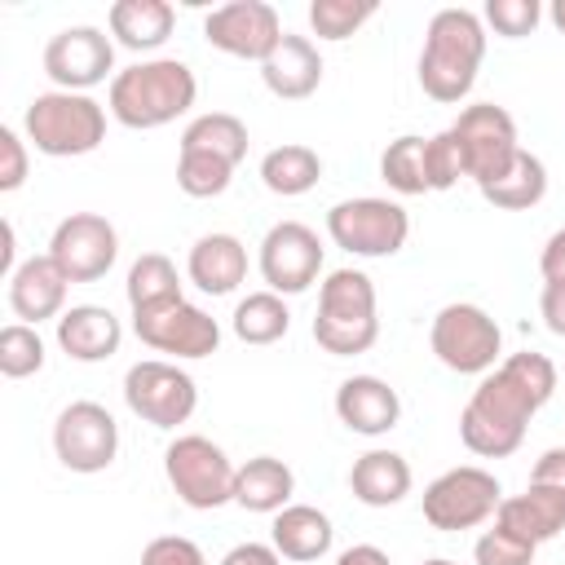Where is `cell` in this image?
I'll use <instances>...</instances> for the list:
<instances>
[{
  "mask_svg": "<svg viewBox=\"0 0 565 565\" xmlns=\"http://www.w3.org/2000/svg\"><path fill=\"white\" fill-rule=\"evenodd\" d=\"M494 525L508 530L512 539L539 547L547 539H556L565 530V490H552V486H525V494H512L499 503L494 512Z\"/></svg>",
  "mask_w": 565,
  "mask_h": 565,
  "instance_id": "cell-20",
  "label": "cell"
},
{
  "mask_svg": "<svg viewBox=\"0 0 565 565\" xmlns=\"http://www.w3.org/2000/svg\"><path fill=\"white\" fill-rule=\"evenodd\" d=\"M230 177H234V163L221 159V154H207V150H181L177 154V185L190 194V199H216L230 190Z\"/></svg>",
  "mask_w": 565,
  "mask_h": 565,
  "instance_id": "cell-34",
  "label": "cell"
},
{
  "mask_svg": "<svg viewBox=\"0 0 565 565\" xmlns=\"http://www.w3.org/2000/svg\"><path fill=\"white\" fill-rule=\"evenodd\" d=\"M199 97V79L185 62L177 57H150L132 62L110 79L106 106L124 128H163L181 119Z\"/></svg>",
  "mask_w": 565,
  "mask_h": 565,
  "instance_id": "cell-2",
  "label": "cell"
},
{
  "mask_svg": "<svg viewBox=\"0 0 565 565\" xmlns=\"http://www.w3.org/2000/svg\"><path fill=\"white\" fill-rule=\"evenodd\" d=\"M141 565H207V556H203V547H199L194 539H185V534H159V539L146 543Z\"/></svg>",
  "mask_w": 565,
  "mask_h": 565,
  "instance_id": "cell-40",
  "label": "cell"
},
{
  "mask_svg": "<svg viewBox=\"0 0 565 565\" xmlns=\"http://www.w3.org/2000/svg\"><path fill=\"white\" fill-rule=\"evenodd\" d=\"M124 402L137 419L154 424V428H177L194 415L199 406V388L194 380L177 366V362H163V358H146V362H132L128 375H124Z\"/></svg>",
  "mask_w": 565,
  "mask_h": 565,
  "instance_id": "cell-11",
  "label": "cell"
},
{
  "mask_svg": "<svg viewBox=\"0 0 565 565\" xmlns=\"http://www.w3.org/2000/svg\"><path fill=\"white\" fill-rule=\"evenodd\" d=\"M349 490L366 508H393L411 494V463L397 450H366L353 459Z\"/></svg>",
  "mask_w": 565,
  "mask_h": 565,
  "instance_id": "cell-24",
  "label": "cell"
},
{
  "mask_svg": "<svg viewBox=\"0 0 565 565\" xmlns=\"http://www.w3.org/2000/svg\"><path fill=\"white\" fill-rule=\"evenodd\" d=\"M335 415L349 433H362V437H380L388 428H397L402 419V397L388 380L380 375H349L340 388H335Z\"/></svg>",
  "mask_w": 565,
  "mask_h": 565,
  "instance_id": "cell-18",
  "label": "cell"
},
{
  "mask_svg": "<svg viewBox=\"0 0 565 565\" xmlns=\"http://www.w3.org/2000/svg\"><path fill=\"white\" fill-rule=\"evenodd\" d=\"M547 18H552V26L565 35V0H552V13H547Z\"/></svg>",
  "mask_w": 565,
  "mask_h": 565,
  "instance_id": "cell-47",
  "label": "cell"
},
{
  "mask_svg": "<svg viewBox=\"0 0 565 565\" xmlns=\"http://www.w3.org/2000/svg\"><path fill=\"white\" fill-rule=\"evenodd\" d=\"M185 274L199 291L207 296H230L243 278H247V247L234 238V234H203L194 247H190V260H185Z\"/></svg>",
  "mask_w": 565,
  "mask_h": 565,
  "instance_id": "cell-23",
  "label": "cell"
},
{
  "mask_svg": "<svg viewBox=\"0 0 565 565\" xmlns=\"http://www.w3.org/2000/svg\"><path fill=\"white\" fill-rule=\"evenodd\" d=\"M556 366L547 353H508L481 375L459 411V437L481 459H503L525 441V424L552 402Z\"/></svg>",
  "mask_w": 565,
  "mask_h": 565,
  "instance_id": "cell-1",
  "label": "cell"
},
{
  "mask_svg": "<svg viewBox=\"0 0 565 565\" xmlns=\"http://www.w3.org/2000/svg\"><path fill=\"white\" fill-rule=\"evenodd\" d=\"M543 194H547V168L530 150H521L490 185H481V199L503 207V212H530L543 203Z\"/></svg>",
  "mask_w": 565,
  "mask_h": 565,
  "instance_id": "cell-28",
  "label": "cell"
},
{
  "mask_svg": "<svg viewBox=\"0 0 565 565\" xmlns=\"http://www.w3.org/2000/svg\"><path fill=\"white\" fill-rule=\"evenodd\" d=\"M22 132L49 159L93 154L106 141V106L93 102L88 93H62V88H53V93L31 97V106L22 115Z\"/></svg>",
  "mask_w": 565,
  "mask_h": 565,
  "instance_id": "cell-5",
  "label": "cell"
},
{
  "mask_svg": "<svg viewBox=\"0 0 565 565\" xmlns=\"http://www.w3.org/2000/svg\"><path fill=\"white\" fill-rule=\"evenodd\" d=\"M455 141H459V154H463V172L468 181L490 185L516 154H521V141H516V124L503 106L494 102H477V106H463L459 119L450 124Z\"/></svg>",
  "mask_w": 565,
  "mask_h": 565,
  "instance_id": "cell-10",
  "label": "cell"
},
{
  "mask_svg": "<svg viewBox=\"0 0 565 565\" xmlns=\"http://www.w3.org/2000/svg\"><path fill=\"white\" fill-rule=\"evenodd\" d=\"M274 552L287 556V561H322L331 552V516L309 508V503H287L282 512H274Z\"/></svg>",
  "mask_w": 565,
  "mask_h": 565,
  "instance_id": "cell-25",
  "label": "cell"
},
{
  "mask_svg": "<svg viewBox=\"0 0 565 565\" xmlns=\"http://www.w3.org/2000/svg\"><path fill=\"white\" fill-rule=\"evenodd\" d=\"M26 168H31V159H26V141L18 137V128H0V190L4 194H13L22 181H26Z\"/></svg>",
  "mask_w": 565,
  "mask_h": 565,
  "instance_id": "cell-41",
  "label": "cell"
},
{
  "mask_svg": "<svg viewBox=\"0 0 565 565\" xmlns=\"http://www.w3.org/2000/svg\"><path fill=\"white\" fill-rule=\"evenodd\" d=\"M371 18H375V0H313L309 4V26L318 40H349Z\"/></svg>",
  "mask_w": 565,
  "mask_h": 565,
  "instance_id": "cell-35",
  "label": "cell"
},
{
  "mask_svg": "<svg viewBox=\"0 0 565 565\" xmlns=\"http://www.w3.org/2000/svg\"><path fill=\"white\" fill-rule=\"evenodd\" d=\"M503 503V490H499V477L477 468V463H463V468H450L441 472L428 490H424V521L433 530H472L481 521H490Z\"/></svg>",
  "mask_w": 565,
  "mask_h": 565,
  "instance_id": "cell-9",
  "label": "cell"
},
{
  "mask_svg": "<svg viewBox=\"0 0 565 565\" xmlns=\"http://www.w3.org/2000/svg\"><path fill=\"white\" fill-rule=\"evenodd\" d=\"M486 57V22L472 9H437L419 53V88L433 102H463Z\"/></svg>",
  "mask_w": 565,
  "mask_h": 565,
  "instance_id": "cell-3",
  "label": "cell"
},
{
  "mask_svg": "<svg viewBox=\"0 0 565 565\" xmlns=\"http://www.w3.org/2000/svg\"><path fill=\"white\" fill-rule=\"evenodd\" d=\"M66 274L57 269V260L44 252V256H26L13 278H9V309L26 322V327H40L44 318H62L66 309Z\"/></svg>",
  "mask_w": 565,
  "mask_h": 565,
  "instance_id": "cell-19",
  "label": "cell"
},
{
  "mask_svg": "<svg viewBox=\"0 0 565 565\" xmlns=\"http://www.w3.org/2000/svg\"><path fill=\"white\" fill-rule=\"evenodd\" d=\"M335 565H388V556L375 547V543H353L335 556Z\"/></svg>",
  "mask_w": 565,
  "mask_h": 565,
  "instance_id": "cell-46",
  "label": "cell"
},
{
  "mask_svg": "<svg viewBox=\"0 0 565 565\" xmlns=\"http://www.w3.org/2000/svg\"><path fill=\"white\" fill-rule=\"evenodd\" d=\"M472 561H477V565H534V547L494 525V530H486V534L477 539Z\"/></svg>",
  "mask_w": 565,
  "mask_h": 565,
  "instance_id": "cell-39",
  "label": "cell"
},
{
  "mask_svg": "<svg viewBox=\"0 0 565 565\" xmlns=\"http://www.w3.org/2000/svg\"><path fill=\"white\" fill-rule=\"evenodd\" d=\"M459 177H468L459 141H455L450 128H441L437 137H428V185L433 190H450V185H459Z\"/></svg>",
  "mask_w": 565,
  "mask_h": 565,
  "instance_id": "cell-38",
  "label": "cell"
},
{
  "mask_svg": "<svg viewBox=\"0 0 565 565\" xmlns=\"http://www.w3.org/2000/svg\"><path fill=\"white\" fill-rule=\"evenodd\" d=\"M534 486H552V490H565V446H552L534 459V472H530Z\"/></svg>",
  "mask_w": 565,
  "mask_h": 565,
  "instance_id": "cell-42",
  "label": "cell"
},
{
  "mask_svg": "<svg viewBox=\"0 0 565 565\" xmlns=\"http://www.w3.org/2000/svg\"><path fill=\"white\" fill-rule=\"evenodd\" d=\"M128 305L132 313L141 309H154V305H168V300H181V278H177V265L163 256V252H141L128 269Z\"/></svg>",
  "mask_w": 565,
  "mask_h": 565,
  "instance_id": "cell-32",
  "label": "cell"
},
{
  "mask_svg": "<svg viewBox=\"0 0 565 565\" xmlns=\"http://www.w3.org/2000/svg\"><path fill=\"white\" fill-rule=\"evenodd\" d=\"M124 327L106 305H71L57 318V349L75 362H106L119 353Z\"/></svg>",
  "mask_w": 565,
  "mask_h": 565,
  "instance_id": "cell-22",
  "label": "cell"
},
{
  "mask_svg": "<svg viewBox=\"0 0 565 565\" xmlns=\"http://www.w3.org/2000/svg\"><path fill=\"white\" fill-rule=\"evenodd\" d=\"M322 274V243L305 221H278L260 238V278L278 296H300Z\"/></svg>",
  "mask_w": 565,
  "mask_h": 565,
  "instance_id": "cell-16",
  "label": "cell"
},
{
  "mask_svg": "<svg viewBox=\"0 0 565 565\" xmlns=\"http://www.w3.org/2000/svg\"><path fill=\"white\" fill-rule=\"evenodd\" d=\"M428 344H433V353H437V362L446 371H455V375H486V371H494V362L503 353V331H499V322L481 305L455 300V305L437 309Z\"/></svg>",
  "mask_w": 565,
  "mask_h": 565,
  "instance_id": "cell-7",
  "label": "cell"
},
{
  "mask_svg": "<svg viewBox=\"0 0 565 565\" xmlns=\"http://www.w3.org/2000/svg\"><path fill=\"white\" fill-rule=\"evenodd\" d=\"M40 366H44V340H40V331L26 327V322H9L0 331V375L26 380Z\"/></svg>",
  "mask_w": 565,
  "mask_h": 565,
  "instance_id": "cell-36",
  "label": "cell"
},
{
  "mask_svg": "<svg viewBox=\"0 0 565 565\" xmlns=\"http://www.w3.org/2000/svg\"><path fill=\"white\" fill-rule=\"evenodd\" d=\"M221 565H282V556L274 552V543H238L221 556Z\"/></svg>",
  "mask_w": 565,
  "mask_h": 565,
  "instance_id": "cell-44",
  "label": "cell"
},
{
  "mask_svg": "<svg viewBox=\"0 0 565 565\" xmlns=\"http://www.w3.org/2000/svg\"><path fill=\"white\" fill-rule=\"evenodd\" d=\"M260 79L274 97L282 102H300L309 97L318 84H322V57H318V44L309 35H282L278 49L260 62Z\"/></svg>",
  "mask_w": 565,
  "mask_h": 565,
  "instance_id": "cell-21",
  "label": "cell"
},
{
  "mask_svg": "<svg viewBox=\"0 0 565 565\" xmlns=\"http://www.w3.org/2000/svg\"><path fill=\"white\" fill-rule=\"evenodd\" d=\"M106 22H110V35H115L124 49L150 53V49H159V44L172 35L177 9H172L168 0H115L110 13H106Z\"/></svg>",
  "mask_w": 565,
  "mask_h": 565,
  "instance_id": "cell-26",
  "label": "cell"
},
{
  "mask_svg": "<svg viewBox=\"0 0 565 565\" xmlns=\"http://www.w3.org/2000/svg\"><path fill=\"white\" fill-rule=\"evenodd\" d=\"M539 18H543L539 0H486V22H490L494 35H503V40L530 35V31L539 26Z\"/></svg>",
  "mask_w": 565,
  "mask_h": 565,
  "instance_id": "cell-37",
  "label": "cell"
},
{
  "mask_svg": "<svg viewBox=\"0 0 565 565\" xmlns=\"http://www.w3.org/2000/svg\"><path fill=\"white\" fill-rule=\"evenodd\" d=\"M44 75L62 93H88L106 75L115 79V44L102 26H66L44 44Z\"/></svg>",
  "mask_w": 565,
  "mask_h": 565,
  "instance_id": "cell-15",
  "label": "cell"
},
{
  "mask_svg": "<svg viewBox=\"0 0 565 565\" xmlns=\"http://www.w3.org/2000/svg\"><path fill=\"white\" fill-rule=\"evenodd\" d=\"M203 35H207L212 49H221L230 57L265 62L287 31H282V18H278L274 4H265V0H230V4L207 13Z\"/></svg>",
  "mask_w": 565,
  "mask_h": 565,
  "instance_id": "cell-17",
  "label": "cell"
},
{
  "mask_svg": "<svg viewBox=\"0 0 565 565\" xmlns=\"http://www.w3.org/2000/svg\"><path fill=\"white\" fill-rule=\"evenodd\" d=\"M296 494V477L282 459L274 455H256L238 468L234 477V503L247 512H282Z\"/></svg>",
  "mask_w": 565,
  "mask_h": 565,
  "instance_id": "cell-27",
  "label": "cell"
},
{
  "mask_svg": "<svg viewBox=\"0 0 565 565\" xmlns=\"http://www.w3.org/2000/svg\"><path fill=\"white\" fill-rule=\"evenodd\" d=\"M181 150H207V154H221V159H230L238 168L243 154H247V124L238 115H230V110H207V115L185 124Z\"/></svg>",
  "mask_w": 565,
  "mask_h": 565,
  "instance_id": "cell-30",
  "label": "cell"
},
{
  "mask_svg": "<svg viewBox=\"0 0 565 565\" xmlns=\"http://www.w3.org/2000/svg\"><path fill=\"white\" fill-rule=\"evenodd\" d=\"M322 177V159L318 150L300 146V141H287V146H274L265 159H260V181L269 194H282V199H296V194H309Z\"/></svg>",
  "mask_w": 565,
  "mask_h": 565,
  "instance_id": "cell-29",
  "label": "cell"
},
{
  "mask_svg": "<svg viewBox=\"0 0 565 565\" xmlns=\"http://www.w3.org/2000/svg\"><path fill=\"white\" fill-rule=\"evenodd\" d=\"M49 256L57 260L66 282H97L110 274V265L119 256V234L97 212H71L66 221H57V230L49 238Z\"/></svg>",
  "mask_w": 565,
  "mask_h": 565,
  "instance_id": "cell-14",
  "label": "cell"
},
{
  "mask_svg": "<svg viewBox=\"0 0 565 565\" xmlns=\"http://www.w3.org/2000/svg\"><path fill=\"white\" fill-rule=\"evenodd\" d=\"M163 472H168V486L177 490V499L194 512H212L221 503H234L238 468L230 463V455L212 437H199V433L177 437L163 450Z\"/></svg>",
  "mask_w": 565,
  "mask_h": 565,
  "instance_id": "cell-6",
  "label": "cell"
},
{
  "mask_svg": "<svg viewBox=\"0 0 565 565\" xmlns=\"http://www.w3.org/2000/svg\"><path fill=\"white\" fill-rule=\"evenodd\" d=\"M132 331H137V340H141L146 349L172 353V358H212V353L221 349V327H216V318L203 313L199 305H190L185 296L132 313Z\"/></svg>",
  "mask_w": 565,
  "mask_h": 565,
  "instance_id": "cell-12",
  "label": "cell"
},
{
  "mask_svg": "<svg viewBox=\"0 0 565 565\" xmlns=\"http://www.w3.org/2000/svg\"><path fill=\"white\" fill-rule=\"evenodd\" d=\"M230 327H234V335L243 344H274V340L287 335L291 313H287V305H282L278 291H252V296H243L234 305Z\"/></svg>",
  "mask_w": 565,
  "mask_h": 565,
  "instance_id": "cell-31",
  "label": "cell"
},
{
  "mask_svg": "<svg viewBox=\"0 0 565 565\" xmlns=\"http://www.w3.org/2000/svg\"><path fill=\"white\" fill-rule=\"evenodd\" d=\"M327 234L335 247H344L349 256H393L406 247L411 234V216L402 203L393 199H344L327 212Z\"/></svg>",
  "mask_w": 565,
  "mask_h": 565,
  "instance_id": "cell-8",
  "label": "cell"
},
{
  "mask_svg": "<svg viewBox=\"0 0 565 565\" xmlns=\"http://www.w3.org/2000/svg\"><path fill=\"white\" fill-rule=\"evenodd\" d=\"M539 313H543V322H547L552 335H565V282H543Z\"/></svg>",
  "mask_w": 565,
  "mask_h": 565,
  "instance_id": "cell-43",
  "label": "cell"
},
{
  "mask_svg": "<svg viewBox=\"0 0 565 565\" xmlns=\"http://www.w3.org/2000/svg\"><path fill=\"white\" fill-rule=\"evenodd\" d=\"M380 177L397 194H428L433 190L428 185V137L406 132V137L388 141L380 154Z\"/></svg>",
  "mask_w": 565,
  "mask_h": 565,
  "instance_id": "cell-33",
  "label": "cell"
},
{
  "mask_svg": "<svg viewBox=\"0 0 565 565\" xmlns=\"http://www.w3.org/2000/svg\"><path fill=\"white\" fill-rule=\"evenodd\" d=\"M539 269H543V282H565V230H556V234L543 243Z\"/></svg>",
  "mask_w": 565,
  "mask_h": 565,
  "instance_id": "cell-45",
  "label": "cell"
},
{
  "mask_svg": "<svg viewBox=\"0 0 565 565\" xmlns=\"http://www.w3.org/2000/svg\"><path fill=\"white\" fill-rule=\"evenodd\" d=\"M375 335H380L375 282L362 269H331L327 282L318 287L313 340L335 358H353V353H366Z\"/></svg>",
  "mask_w": 565,
  "mask_h": 565,
  "instance_id": "cell-4",
  "label": "cell"
},
{
  "mask_svg": "<svg viewBox=\"0 0 565 565\" xmlns=\"http://www.w3.org/2000/svg\"><path fill=\"white\" fill-rule=\"evenodd\" d=\"M419 565H455V561H446V556H428V561H419Z\"/></svg>",
  "mask_w": 565,
  "mask_h": 565,
  "instance_id": "cell-48",
  "label": "cell"
},
{
  "mask_svg": "<svg viewBox=\"0 0 565 565\" xmlns=\"http://www.w3.org/2000/svg\"><path fill=\"white\" fill-rule=\"evenodd\" d=\"M53 450L71 472H106L119 455V424L102 402H71L53 424Z\"/></svg>",
  "mask_w": 565,
  "mask_h": 565,
  "instance_id": "cell-13",
  "label": "cell"
}]
</instances>
